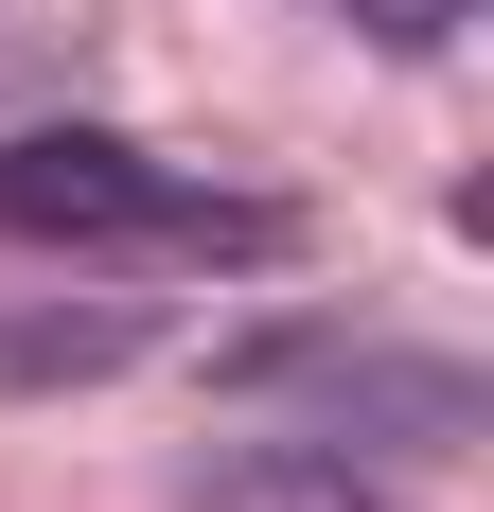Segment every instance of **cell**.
I'll list each match as a JSON object with an SVG mask.
<instances>
[{
    "instance_id": "cell-1",
    "label": "cell",
    "mask_w": 494,
    "mask_h": 512,
    "mask_svg": "<svg viewBox=\"0 0 494 512\" xmlns=\"http://www.w3.org/2000/svg\"><path fill=\"white\" fill-rule=\"evenodd\" d=\"M0 230L36 248H283V212H230V195H177L142 142L106 124H18L0 142Z\"/></svg>"
},
{
    "instance_id": "cell-2",
    "label": "cell",
    "mask_w": 494,
    "mask_h": 512,
    "mask_svg": "<svg viewBox=\"0 0 494 512\" xmlns=\"http://www.w3.org/2000/svg\"><path fill=\"white\" fill-rule=\"evenodd\" d=\"M195 512H406L389 477H353V442H247L195 477Z\"/></svg>"
},
{
    "instance_id": "cell-3",
    "label": "cell",
    "mask_w": 494,
    "mask_h": 512,
    "mask_svg": "<svg viewBox=\"0 0 494 512\" xmlns=\"http://www.w3.org/2000/svg\"><path fill=\"white\" fill-rule=\"evenodd\" d=\"M336 18H353V36H371V53H442L459 18H477V0H336Z\"/></svg>"
}]
</instances>
